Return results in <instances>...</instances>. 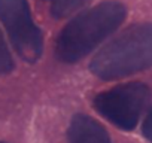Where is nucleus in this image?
I'll use <instances>...</instances> for the list:
<instances>
[{
  "mask_svg": "<svg viewBox=\"0 0 152 143\" xmlns=\"http://www.w3.org/2000/svg\"><path fill=\"white\" fill-rule=\"evenodd\" d=\"M127 15V6L118 0H106L76 15L55 37V60L64 64L78 63L112 36L124 24Z\"/></svg>",
  "mask_w": 152,
  "mask_h": 143,
  "instance_id": "1",
  "label": "nucleus"
},
{
  "mask_svg": "<svg viewBox=\"0 0 152 143\" xmlns=\"http://www.w3.org/2000/svg\"><path fill=\"white\" fill-rule=\"evenodd\" d=\"M152 69V23H134L110 39L90 61L102 81H118Z\"/></svg>",
  "mask_w": 152,
  "mask_h": 143,
  "instance_id": "2",
  "label": "nucleus"
},
{
  "mask_svg": "<svg viewBox=\"0 0 152 143\" xmlns=\"http://www.w3.org/2000/svg\"><path fill=\"white\" fill-rule=\"evenodd\" d=\"M152 100V90L146 82L131 81L100 91L93 98L94 110L122 131H133Z\"/></svg>",
  "mask_w": 152,
  "mask_h": 143,
  "instance_id": "3",
  "label": "nucleus"
},
{
  "mask_svg": "<svg viewBox=\"0 0 152 143\" xmlns=\"http://www.w3.org/2000/svg\"><path fill=\"white\" fill-rule=\"evenodd\" d=\"M0 23L23 61L34 64L40 60L43 34L33 20L28 0H0Z\"/></svg>",
  "mask_w": 152,
  "mask_h": 143,
  "instance_id": "4",
  "label": "nucleus"
},
{
  "mask_svg": "<svg viewBox=\"0 0 152 143\" xmlns=\"http://www.w3.org/2000/svg\"><path fill=\"white\" fill-rule=\"evenodd\" d=\"M67 143H113L107 130L93 116L76 113L67 128Z\"/></svg>",
  "mask_w": 152,
  "mask_h": 143,
  "instance_id": "5",
  "label": "nucleus"
},
{
  "mask_svg": "<svg viewBox=\"0 0 152 143\" xmlns=\"http://www.w3.org/2000/svg\"><path fill=\"white\" fill-rule=\"evenodd\" d=\"M46 2L49 3L51 15L57 20H61L78 12L85 5H88L91 0H46Z\"/></svg>",
  "mask_w": 152,
  "mask_h": 143,
  "instance_id": "6",
  "label": "nucleus"
},
{
  "mask_svg": "<svg viewBox=\"0 0 152 143\" xmlns=\"http://www.w3.org/2000/svg\"><path fill=\"white\" fill-rule=\"evenodd\" d=\"M15 69V61L12 58L11 49L0 31V75H9Z\"/></svg>",
  "mask_w": 152,
  "mask_h": 143,
  "instance_id": "7",
  "label": "nucleus"
},
{
  "mask_svg": "<svg viewBox=\"0 0 152 143\" xmlns=\"http://www.w3.org/2000/svg\"><path fill=\"white\" fill-rule=\"evenodd\" d=\"M140 131H142V136L145 137V140L148 143H152V106L149 107V110L143 116Z\"/></svg>",
  "mask_w": 152,
  "mask_h": 143,
  "instance_id": "8",
  "label": "nucleus"
},
{
  "mask_svg": "<svg viewBox=\"0 0 152 143\" xmlns=\"http://www.w3.org/2000/svg\"><path fill=\"white\" fill-rule=\"evenodd\" d=\"M0 143H5V142H0Z\"/></svg>",
  "mask_w": 152,
  "mask_h": 143,
  "instance_id": "9",
  "label": "nucleus"
}]
</instances>
